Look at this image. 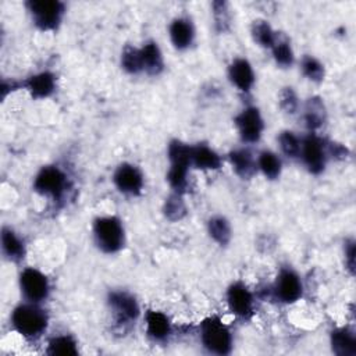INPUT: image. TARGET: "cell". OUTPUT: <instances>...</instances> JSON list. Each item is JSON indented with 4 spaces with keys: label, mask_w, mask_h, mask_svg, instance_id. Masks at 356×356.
<instances>
[{
    "label": "cell",
    "mask_w": 356,
    "mask_h": 356,
    "mask_svg": "<svg viewBox=\"0 0 356 356\" xmlns=\"http://www.w3.org/2000/svg\"><path fill=\"white\" fill-rule=\"evenodd\" d=\"M47 314L38 303H24L17 306L11 313V324L14 330L25 338L40 337L47 327Z\"/></svg>",
    "instance_id": "6da1fadb"
},
{
    "label": "cell",
    "mask_w": 356,
    "mask_h": 356,
    "mask_svg": "<svg viewBox=\"0 0 356 356\" xmlns=\"http://www.w3.org/2000/svg\"><path fill=\"white\" fill-rule=\"evenodd\" d=\"M202 345L216 355H228L232 349V337L228 327L216 316L200 323Z\"/></svg>",
    "instance_id": "7a4b0ae2"
},
{
    "label": "cell",
    "mask_w": 356,
    "mask_h": 356,
    "mask_svg": "<svg viewBox=\"0 0 356 356\" xmlns=\"http://www.w3.org/2000/svg\"><path fill=\"white\" fill-rule=\"evenodd\" d=\"M93 236L97 248L104 253L118 252L125 242L121 221L114 216L96 218L93 222Z\"/></svg>",
    "instance_id": "3957f363"
},
{
    "label": "cell",
    "mask_w": 356,
    "mask_h": 356,
    "mask_svg": "<svg viewBox=\"0 0 356 356\" xmlns=\"http://www.w3.org/2000/svg\"><path fill=\"white\" fill-rule=\"evenodd\" d=\"M33 24L42 31L56 29L64 15V3L58 0H31L26 3Z\"/></svg>",
    "instance_id": "277c9868"
},
{
    "label": "cell",
    "mask_w": 356,
    "mask_h": 356,
    "mask_svg": "<svg viewBox=\"0 0 356 356\" xmlns=\"http://www.w3.org/2000/svg\"><path fill=\"white\" fill-rule=\"evenodd\" d=\"M68 186L67 175L63 170L56 165L43 167L35 177L33 189L42 195L51 199H60L64 196Z\"/></svg>",
    "instance_id": "5b68a950"
},
{
    "label": "cell",
    "mask_w": 356,
    "mask_h": 356,
    "mask_svg": "<svg viewBox=\"0 0 356 356\" xmlns=\"http://www.w3.org/2000/svg\"><path fill=\"white\" fill-rule=\"evenodd\" d=\"M19 288L24 298L31 303H39L49 295L47 277L32 267H28L21 273Z\"/></svg>",
    "instance_id": "8992f818"
},
{
    "label": "cell",
    "mask_w": 356,
    "mask_h": 356,
    "mask_svg": "<svg viewBox=\"0 0 356 356\" xmlns=\"http://www.w3.org/2000/svg\"><path fill=\"white\" fill-rule=\"evenodd\" d=\"M300 157L306 168L312 174H320L324 170L325 160H327L324 142L314 134H310L302 140Z\"/></svg>",
    "instance_id": "52a82bcc"
},
{
    "label": "cell",
    "mask_w": 356,
    "mask_h": 356,
    "mask_svg": "<svg viewBox=\"0 0 356 356\" xmlns=\"http://www.w3.org/2000/svg\"><path fill=\"white\" fill-rule=\"evenodd\" d=\"M274 296L282 303L296 302L303 292L299 275L291 268H281L274 284Z\"/></svg>",
    "instance_id": "ba28073f"
},
{
    "label": "cell",
    "mask_w": 356,
    "mask_h": 356,
    "mask_svg": "<svg viewBox=\"0 0 356 356\" xmlns=\"http://www.w3.org/2000/svg\"><path fill=\"white\" fill-rule=\"evenodd\" d=\"M108 305L111 307L115 323L122 327L132 324L139 314V306L135 298L127 292H111L108 295Z\"/></svg>",
    "instance_id": "9c48e42d"
},
{
    "label": "cell",
    "mask_w": 356,
    "mask_h": 356,
    "mask_svg": "<svg viewBox=\"0 0 356 356\" xmlns=\"http://www.w3.org/2000/svg\"><path fill=\"white\" fill-rule=\"evenodd\" d=\"M235 125L238 128L239 136L246 143H254L260 139L264 129V122L260 115L259 108L246 107L235 117Z\"/></svg>",
    "instance_id": "30bf717a"
},
{
    "label": "cell",
    "mask_w": 356,
    "mask_h": 356,
    "mask_svg": "<svg viewBox=\"0 0 356 356\" xmlns=\"http://www.w3.org/2000/svg\"><path fill=\"white\" fill-rule=\"evenodd\" d=\"M227 303L229 310L242 318H248L253 313V295L242 282H234L227 291Z\"/></svg>",
    "instance_id": "8fae6325"
},
{
    "label": "cell",
    "mask_w": 356,
    "mask_h": 356,
    "mask_svg": "<svg viewBox=\"0 0 356 356\" xmlns=\"http://www.w3.org/2000/svg\"><path fill=\"white\" fill-rule=\"evenodd\" d=\"M113 181L120 192L125 195H139L143 189V175L138 167L124 163L118 165Z\"/></svg>",
    "instance_id": "7c38bea8"
},
{
    "label": "cell",
    "mask_w": 356,
    "mask_h": 356,
    "mask_svg": "<svg viewBox=\"0 0 356 356\" xmlns=\"http://www.w3.org/2000/svg\"><path fill=\"white\" fill-rule=\"evenodd\" d=\"M229 81L242 92H249L254 83V72L245 58H235L228 68Z\"/></svg>",
    "instance_id": "4fadbf2b"
},
{
    "label": "cell",
    "mask_w": 356,
    "mask_h": 356,
    "mask_svg": "<svg viewBox=\"0 0 356 356\" xmlns=\"http://www.w3.org/2000/svg\"><path fill=\"white\" fill-rule=\"evenodd\" d=\"M146 332L147 337L156 342H163L168 338L171 332V325L168 317L157 310H147L145 314Z\"/></svg>",
    "instance_id": "5bb4252c"
},
{
    "label": "cell",
    "mask_w": 356,
    "mask_h": 356,
    "mask_svg": "<svg viewBox=\"0 0 356 356\" xmlns=\"http://www.w3.org/2000/svg\"><path fill=\"white\" fill-rule=\"evenodd\" d=\"M25 88L33 99L49 97L56 89V78L51 72L43 71L32 75L25 81Z\"/></svg>",
    "instance_id": "9a60e30c"
},
{
    "label": "cell",
    "mask_w": 356,
    "mask_h": 356,
    "mask_svg": "<svg viewBox=\"0 0 356 356\" xmlns=\"http://www.w3.org/2000/svg\"><path fill=\"white\" fill-rule=\"evenodd\" d=\"M191 165L199 170H217L221 167V157L207 145L191 146Z\"/></svg>",
    "instance_id": "2e32d148"
},
{
    "label": "cell",
    "mask_w": 356,
    "mask_h": 356,
    "mask_svg": "<svg viewBox=\"0 0 356 356\" xmlns=\"http://www.w3.org/2000/svg\"><path fill=\"white\" fill-rule=\"evenodd\" d=\"M331 348L338 356L356 355V337L349 328H337L331 332Z\"/></svg>",
    "instance_id": "e0dca14e"
},
{
    "label": "cell",
    "mask_w": 356,
    "mask_h": 356,
    "mask_svg": "<svg viewBox=\"0 0 356 356\" xmlns=\"http://www.w3.org/2000/svg\"><path fill=\"white\" fill-rule=\"evenodd\" d=\"M195 31L189 19L186 18H177L170 25V38L178 50H184L191 46L193 42Z\"/></svg>",
    "instance_id": "ac0fdd59"
},
{
    "label": "cell",
    "mask_w": 356,
    "mask_h": 356,
    "mask_svg": "<svg viewBox=\"0 0 356 356\" xmlns=\"http://www.w3.org/2000/svg\"><path fill=\"white\" fill-rule=\"evenodd\" d=\"M229 161L234 168V171L243 179L250 178L257 168V164L252 156V153L248 149H236L232 150L229 154Z\"/></svg>",
    "instance_id": "d6986e66"
},
{
    "label": "cell",
    "mask_w": 356,
    "mask_h": 356,
    "mask_svg": "<svg viewBox=\"0 0 356 356\" xmlns=\"http://www.w3.org/2000/svg\"><path fill=\"white\" fill-rule=\"evenodd\" d=\"M139 50H140L143 71H146L150 75L160 74L163 71L164 63H163V54H161L157 43L156 42H147Z\"/></svg>",
    "instance_id": "ffe728a7"
},
{
    "label": "cell",
    "mask_w": 356,
    "mask_h": 356,
    "mask_svg": "<svg viewBox=\"0 0 356 356\" xmlns=\"http://www.w3.org/2000/svg\"><path fill=\"white\" fill-rule=\"evenodd\" d=\"M1 249L4 256L8 260L18 261L25 254V246L24 242L17 236V234L7 227H3L1 229Z\"/></svg>",
    "instance_id": "44dd1931"
},
{
    "label": "cell",
    "mask_w": 356,
    "mask_h": 356,
    "mask_svg": "<svg viewBox=\"0 0 356 356\" xmlns=\"http://www.w3.org/2000/svg\"><path fill=\"white\" fill-rule=\"evenodd\" d=\"M325 121V107L320 97H310L305 104V124L310 131L318 129Z\"/></svg>",
    "instance_id": "7402d4cb"
},
{
    "label": "cell",
    "mask_w": 356,
    "mask_h": 356,
    "mask_svg": "<svg viewBox=\"0 0 356 356\" xmlns=\"http://www.w3.org/2000/svg\"><path fill=\"white\" fill-rule=\"evenodd\" d=\"M252 36L253 40L261 46V47H268L271 49L278 38L277 32L273 31V28L270 26V24L264 19H256L252 24Z\"/></svg>",
    "instance_id": "603a6c76"
},
{
    "label": "cell",
    "mask_w": 356,
    "mask_h": 356,
    "mask_svg": "<svg viewBox=\"0 0 356 356\" xmlns=\"http://www.w3.org/2000/svg\"><path fill=\"white\" fill-rule=\"evenodd\" d=\"M49 355H61V356H75L78 355V346L72 337L58 335L49 341L47 345Z\"/></svg>",
    "instance_id": "cb8c5ba5"
},
{
    "label": "cell",
    "mask_w": 356,
    "mask_h": 356,
    "mask_svg": "<svg viewBox=\"0 0 356 356\" xmlns=\"http://www.w3.org/2000/svg\"><path fill=\"white\" fill-rule=\"evenodd\" d=\"M257 167L261 170V172L268 178V179H277L281 174V160L280 157L270 152V150H263L259 154L257 159Z\"/></svg>",
    "instance_id": "d4e9b609"
},
{
    "label": "cell",
    "mask_w": 356,
    "mask_h": 356,
    "mask_svg": "<svg viewBox=\"0 0 356 356\" xmlns=\"http://www.w3.org/2000/svg\"><path fill=\"white\" fill-rule=\"evenodd\" d=\"M209 234L210 236L221 246L227 245L231 239V227L229 222L227 221V218L221 217V216H216L211 217L209 220Z\"/></svg>",
    "instance_id": "484cf974"
},
{
    "label": "cell",
    "mask_w": 356,
    "mask_h": 356,
    "mask_svg": "<svg viewBox=\"0 0 356 356\" xmlns=\"http://www.w3.org/2000/svg\"><path fill=\"white\" fill-rule=\"evenodd\" d=\"M278 145L281 152L289 157L296 159L300 156V145L302 140L292 132V131H284L278 136Z\"/></svg>",
    "instance_id": "4316f807"
},
{
    "label": "cell",
    "mask_w": 356,
    "mask_h": 356,
    "mask_svg": "<svg viewBox=\"0 0 356 356\" xmlns=\"http://www.w3.org/2000/svg\"><path fill=\"white\" fill-rule=\"evenodd\" d=\"M188 165H181V164H171L168 174H167V179L168 184L171 185V188L177 192V193H184V191L188 186Z\"/></svg>",
    "instance_id": "83f0119b"
},
{
    "label": "cell",
    "mask_w": 356,
    "mask_h": 356,
    "mask_svg": "<svg viewBox=\"0 0 356 356\" xmlns=\"http://www.w3.org/2000/svg\"><path fill=\"white\" fill-rule=\"evenodd\" d=\"M271 51H273V57H274L275 63L280 67L286 68V67L292 65V63H293V51H292V47H291V44H289V42L286 39L277 38L274 46L271 47Z\"/></svg>",
    "instance_id": "f1b7e54d"
},
{
    "label": "cell",
    "mask_w": 356,
    "mask_h": 356,
    "mask_svg": "<svg viewBox=\"0 0 356 356\" xmlns=\"http://www.w3.org/2000/svg\"><path fill=\"white\" fill-rule=\"evenodd\" d=\"M164 214L170 221H178L186 214V206L182 200V195L174 192L164 203Z\"/></svg>",
    "instance_id": "f546056e"
},
{
    "label": "cell",
    "mask_w": 356,
    "mask_h": 356,
    "mask_svg": "<svg viewBox=\"0 0 356 356\" xmlns=\"http://www.w3.org/2000/svg\"><path fill=\"white\" fill-rule=\"evenodd\" d=\"M168 159L171 164L191 165V146L181 140H172L168 145Z\"/></svg>",
    "instance_id": "4dcf8cb0"
},
{
    "label": "cell",
    "mask_w": 356,
    "mask_h": 356,
    "mask_svg": "<svg viewBox=\"0 0 356 356\" xmlns=\"http://www.w3.org/2000/svg\"><path fill=\"white\" fill-rule=\"evenodd\" d=\"M121 65L129 74H138V72L143 71L140 50L135 49L132 46H127L121 56Z\"/></svg>",
    "instance_id": "1f68e13d"
},
{
    "label": "cell",
    "mask_w": 356,
    "mask_h": 356,
    "mask_svg": "<svg viewBox=\"0 0 356 356\" xmlns=\"http://www.w3.org/2000/svg\"><path fill=\"white\" fill-rule=\"evenodd\" d=\"M300 68H302L303 75L307 79L313 81V82H320L324 78V67H323V64L317 58H314L312 56H305L302 58Z\"/></svg>",
    "instance_id": "d6a6232c"
},
{
    "label": "cell",
    "mask_w": 356,
    "mask_h": 356,
    "mask_svg": "<svg viewBox=\"0 0 356 356\" xmlns=\"http://www.w3.org/2000/svg\"><path fill=\"white\" fill-rule=\"evenodd\" d=\"M298 97L292 88H282L280 92V107L289 114H293L298 110Z\"/></svg>",
    "instance_id": "836d02e7"
},
{
    "label": "cell",
    "mask_w": 356,
    "mask_h": 356,
    "mask_svg": "<svg viewBox=\"0 0 356 356\" xmlns=\"http://www.w3.org/2000/svg\"><path fill=\"white\" fill-rule=\"evenodd\" d=\"M214 7V17H216V25L220 31H225L228 24H229V15L225 8V3L216 1L213 3Z\"/></svg>",
    "instance_id": "e575fe53"
},
{
    "label": "cell",
    "mask_w": 356,
    "mask_h": 356,
    "mask_svg": "<svg viewBox=\"0 0 356 356\" xmlns=\"http://www.w3.org/2000/svg\"><path fill=\"white\" fill-rule=\"evenodd\" d=\"M330 153L339 160H343L348 156V149L339 143H330Z\"/></svg>",
    "instance_id": "d590c367"
},
{
    "label": "cell",
    "mask_w": 356,
    "mask_h": 356,
    "mask_svg": "<svg viewBox=\"0 0 356 356\" xmlns=\"http://www.w3.org/2000/svg\"><path fill=\"white\" fill-rule=\"evenodd\" d=\"M345 256H346L348 268L350 270V273H353V270H355V243H353V242H349V243L346 245Z\"/></svg>",
    "instance_id": "8d00e7d4"
}]
</instances>
